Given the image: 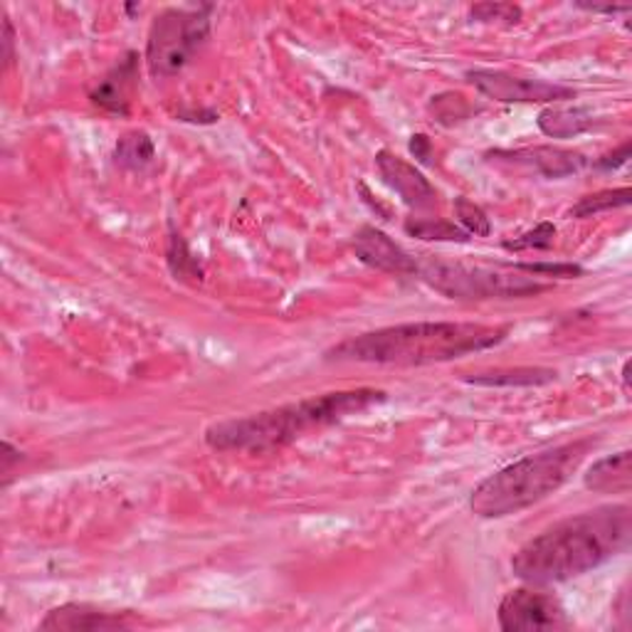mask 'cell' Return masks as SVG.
<instances>
[{"label": "cell", "instance_id": "f1b7e54d", "mask_svg": "<svg viewBox=\"0 0 632 632\" xmlns=\"http://www.w3.org/2000/svg\"><path fill=\"white\" fill-rule=\"evenodd\" d=\"M15 60V32L10 20L3 18V68L10 70V64Z\"/></svg>", "mask_w": 632, "mask_h": 632}, {"label": "cell", "instance_id": "d6986e66", "mask_svg": "<svg viewBox=\"0 0 632 632\" xmlns=\"http://www.w3.org/2000/svg\"><path fill=\"white\" fill-rule=\"evenodd\" d=\"M632 200V190L628 186L623 188H613V190H598L591 193V196H583L576 206L569 210L571 218L586 220V218H595L601 213L615 210V208H628Z\"/></svg>", "mask_w": 632, "mask_h": 632}, {"label": "cell", "instance_id": "2e32d148", "mask_svg": "<svg viewBox=\"0 0 632 632\" xmlns=\"http://www.w3.org/2000/svg\"><path fill=\"white\" fill-rule=\"evenodd\" d=\"M559 379V371L541 366H521V369H497L487 373L467 376L465 383L481 385V388H529V385H546Z\"/></svg>", "mask_w": 632, "mask_h": 632}, {"label": "cell", "instance_id": "30bf717a", "mask_svg": "<svg viewBox=\"0 0 632 632\" xmlns=\"http://www.w3.org/2000/svg\"><path fill=\"white\" fill-rule=\"evenodd\" d=\"M376 166L383 184L393 193H398L405 206H411L415 210H425L435 203L437 198L435 186L423 176L421 168H415L398 154L388 152V148H381L376 154Z\"/></svg>", "mask_w": 632, "mask_h": 632}, {"label": "cell", "instance_id": "e0dca14e", "mask_svg": "<svg viewBox=\"0 0 632 632\" xmlns=\"http://www.w3.org/2000/svg\"><path fill=\"white\" fill-rule=\"evenodd\" d=\"M154 156H156V144L146 132H128L114 146L116 166H122L126 170L146 168L154 160Z\"/></svg>", "mask_w": 632, "mask_h": 632}, {"label": "cell", "instance_id": "6da1fadb", "mask_svg": "<svg viewBox=\"0 0 632 632\" xmlns=\"http://www.w3.org/2000/svg\"><path fill=\"white\" fill-rule=\"evenodd\" d=\"M632 511L628 505L593 511L553 524L514 553L511 571L524 583L553 586L591 573L630 549Z\"/></svg>", "mask_w": 632, "mask_h": 632}, {"label": "cell", "instance_id": "8fae6325", "mask_svg": "<svg viewBox=\"0 0 632 632\" xmlns=\"http://www.w3.org/2000/svg\"><path fill=\"white\" fill-rule=\"evenodd\" d=\"M489 158L531 168L533 174L551 178V180L576 176L588 166V158L583 154L569 152V148H559V146H533V148H517V152H491Z\"/></svg>", "mask_w": 632, "mask_h": 632}, {"label": "cell", "instance_id": "9c48e42d", "mask_svg": "<svg viewBox=\"0 0 632 632\" xmlns=\"http://www.w3.org/2000/svg\"><path fill=\"white\" fill-rule=\"evenodd\" d=\"M353 255L371 270H379L385 274L398 277H415L417 272V257L408 250H403L391 235H385L376 225H363V228L353 235Z\"/></svg>", "mask_w": 632, "mask_h": 632}, {"label": "cell", "instance_id": "ac0fdd59", "mask_svg": "<svg viewBox=\"0 0 632 632\" xmlns=\"http://www.w3.org/2000/svg\"><path fill=\"white\" fill-rule=\"evenodd\" d=\"M166 260L170 272H174L176 280L198 284L203 282V265L198 262V257L190 252L188 242L184 240V235H178L176 230H170L168 235V248H166Z\"/></svg>", "mask_w": 632, "mask_h": 632}, {"label": "cell", "instance_id": "7a4b0ae2", "mask_svg": "<svg viewBox=\"0 0 632 632\" xmlns=\"http://www.w3.org/2000/svg\"><path fill=\"white\" fill-rule=\"evenodd\" d=\"M509 331L511 327H487L473 321H413L349 336L331 346L324 359L373 366H431L495 349L509 336Z\"/></svg>", "mask_w": 632, "mask_h": 632}, {"label": "cell", "instance_id": "5b68a950", "mask_svg": "<svg viewBox=\"0 0 632 632\" xmlns=\"http://www.w3.org/2000/svg\"><path fill=\"white\" fill-rule=\"evenodd\" d=\"M417 280L437 294L457 302H487V299H527L553 289V282L524 274L514 265H469L459 260H417Z\"/></svg>", "mask_w": 632, "mask_h": 632}, {"label": "cell", "instance_id": "d4e9b609", "mask_svg": "<svg viewBox=\"0 0 632 632\" xmlns=\"http://www.w3.org/2000/svg\"><path fill=\"white\" fill-rule=\"evenodd\" d=\"M433 110H437V120L443 124H455L459 120H465L469 106L465 104L463 94H441L433 96Z\"/></svg>", "mask_w": 632, "mask_h": 632}, {"label": "cell", "instance_id": "603a6c76", "mask_svg": "<svg viewBox=\"0 0 632 632\" xmlns=\"http://www.w3.org/2000/svg\"><path fill=\"white\" fill-rule=\"evenodd\" d=\"M514 267L521 270L524 274H531L543 282L578 280V277H583L586 272L581 265H573V262H517Z\"/></svg>", "mask_w": 632, "mask_h": 632}, {"label": "cell", "instance_id": "277c9868", "mask_svg": "<svg viewBox=\"0 0 632 632\" xmlns=\"http://www.w3.org/2000/svg\"><path fill=\"white\" fill-rule=\"evenodd\" d=\"M593 445V437H583V441L527 455L519 463L479 481L469 499V509L481 519H505L539 505L573 477L583 459L591 455Z\"/></svg>", "mask_w": 632, "mask_h": 632}, {"label": "cell", "instance_id": "7402d4cb", "mask_svg": "<svg viewBox=\"0 0 632 632\" xmlns=\"http://www.w3.org/2000/svg\"><path fill=\"white\" fill-rule=\"evenodd\" d=\"M455 213H457V225L469 235V238H487L491 232V222L487 218V213L481 210L475 200H469L465 196L455 198Z\"/></svg>", "mask_w": 632, "mask_h": 632}, {"label": "cell", "instance_id": "ba28073f", "mask_svg": "<svg viewBox=\"0 0 632 632\" xmlns=\"http://www.w3.org/2000/svg\"><path fill=\"white\" fill-rule=\"evenodd\" d=\"M499 628L507 632L519 630H561L569 628V615L561 601L543 591V586H527L509 591L497 610Z\"/></svg>", "mask_w": 632, "mask_h": 632}, {"label": "cell", "instance_id": "4fadbf2b", "mask_svg": "<svg viewBox=\"0 0 632 632\" xmlns=\"http://www.w3.org/2000/svg\"><path fill=\"white\" fill-rule=\"evenodd\" d=\"M40 630H60V632H77V630H128L134 628L132 613H112L90 603H64L52 608L50 613L40 620Z\"/></svg>", "mask_w": 632, "mask_h": 632}, {"label": "cell", "instance_id": "4dcf8cb0", "mask_svg": "<svg viewBox=\"0 0 632 632\" xmlns=\"http://www.w3.org/2000/svg\"><path fill=\"white\" fill-rule=\"evenodd\" d=\"M581 10H588V13H603V15H620V13H630V6H581Z\"/></svg>", "mask_w": 632, "mask_h": 632}, {"label": "cell", "instance_id": "3957f363", "mask_svg": "<svg viewBox=\"0 0 632 632\" xmlns=\"http://www.w3.org/2000/svg\"><path fill=\"white\" fill-rule=\"evenodd\" d=\"M385 398H388V393L379 388H353L312 395V398L287 403L272 411L213 423L203 437H206V445L216 449V453L265 455L292 445L307 433L324 431L329 425H336L351 415L381 405Z\"/></svg>", "mask_w": 632, "mask_h": 632}, {"label": "cell", "instance_id": "4316f807", "mask_svg": "<svg viewBox=\"0 0 632 632\" xmlns=\"http://www.w3.org/2000/svg\"><path fill=\"white\" fill-rule=\"evenodd\" d=\"M0 459H3V469H0V475H3V487H8L10 477H13L15 465L23 463V453H20L18 447H13L6 441L3 443V455H0Z\"/></svg>", "mask_w": 632, "mask_h": 632}, {"label": "cell", "instance_id": "7c38bea8", "mask_svg": "<svg viewBox=\"0 0 632 632\" xmlns=\"http://www.w3.org/2000/svg\"><path fill=\"white\" fill-rule=\"evenodd\" d=\"M138 80V55L128 50L126 55L94 84L90 100L102 112L114 116H126L132 110V96Z\"/></svg>", "mask_w": 632, "mask_h": 632}, {"label": "cell", "instance_id": "52a82bcc", "mask_svg": "<svg viewBox=\"0 0 632 632\" xmlns=\"http://www.w3.org/2000/svg\"><path fill=\"white\" fill-rule=\"evenodd\" d=\"M465 77L481 96L501 104H559L576 100V90L566 84L517 77L505 70L475 68L467 70Z\"/></svg>", "mask_w": 632, "mask_h": 632}, {"label": "cell", "instance_id": "83f0119b", "mask_svg": "<svg viewBox=\"0 0 632 632\" xmlns=\"http://www.w3.org/2000/svg\"><path fill=\"white\" fill-rule=\"evenodd\" d=\"M411 154L421 160V164H433V142L425 134L411 136Z\"/></svg>", "mask_w": 632, "mask_h": 632}, {"label": "cell", "instance_id": "484cf974", "mask_svg": "<svg viewBox=\"0 0 632 632\" xmlns=\"http://www.w3.org/2000/svg\"><path fill=\"white\" fill-rule=\"evenodd\" d=\"M628 160H630V142H623L615 148V152H610V154H603L601 158H595L591 166L598 168V170H618V168H623Z\"/></svg>", "mask_w": 632, "mask_h": 632}, {"label": "cell", "instance_id": "44dd1931", "mask_svg": "<svg viewBox=\"0 0 632 632\" xmlns=\"http://www.w3.org/2000/svg\"><path fill=\"white\" fill-rule=\"evenodd\" d=\"M556 242V225L553 222H539L537 228L517 235L501 242V248L509 252H527V250H551Z\"/></svg>", "mask_w": 632, "mask_h": 632}, {"label": "cell", "instance_id": "ffe728a7", "mask_svg": "<svg viewBox=\"0 0 632 632\" xmlns=\"http://www.w3.org/2000/svg\"><path fill=\"white\" fill-rule=\"evenodd\" d=\"M403 230L417 240H435V242H469L473 238L459 228V225L443 218H411L403 225Z\"/></svg>", "mask_w": 632, "mask_h": 632}, {"label": "cell", "instance_id": "8992f818", "mask_svg": "<svg viewBox=\"0 0 632 632\" xmlns=\"http://www.w3.org/2000/svg\"><path fill=\"white\" fill-rule=\"evenodd\" d=\"M213 6L168 8L156 15L146 40V64L152 77H176L210 38Z\"/></svg>", "mask_w": 632, "mask_h": 632}, {"label": "cell", "instance_id": "cb8c5ba5", "mask_svg": "<svg viewBox=\"0 0 632 632\" xmlns=\"http://www.w3.org/2000/svg\"><path fill=\"white\" fill-rule=\"evenodd\" d=\"M469 15H473L477 23L517 25L521 20V8L514 3H477L469 8Z\"/></svg>", "mask_w": 632, "mask_h": 632}, {"label": "cell", "instance_id": "f546056e", "mask_svg": "<svg viewBox=\"0 0 632 632\" xmlns=\"http://www.w3.org/2000/svg\"><path fill=\"white\" fill-rule=\"evenodd\" d=\"M178 120H180V122H193V124H213V122H218V112H213V110L180 112Z\"/></svg>", "mask_w": 632, "mask_h": 632}, {"label": "cell", "instance_id": "9a60e30c", "mask_svg": "<svg viewBox=\"0 0 632 632\" xmlns=\"http://www.w3.org/2000/svg\"><path fill=\"white\" fill-rule=\"evenodd\" d=\"M595 114L588 106L549 104L539 112V132L549 138H576L595 126Z\"/></svg>", "mask_w": 632, "mask_h": 632}, {"label": "cell", "instance_id": "5bb4252c", "mask_svg": "<svg viewBox=\"0 0 632 632\" xmlns=\"http://www.w3.org/2000/svg\"><path fill=\"white\" fill-rule=\"evenodd\" d=\"M586 489L598 495H628L632 487V453L623 449L618 455H608L588 467L583 475Z\"/></svg>", "mask_w": 632, "mask_h": 632}]
</instances>
